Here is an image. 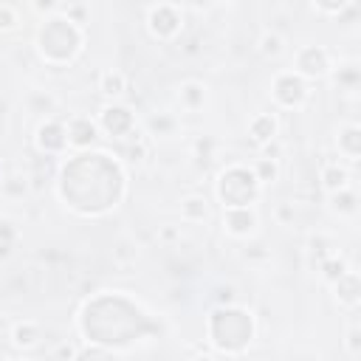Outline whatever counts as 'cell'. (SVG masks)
I'll return each instance as SVG.
<instances>
[{
    "label": "cell",
    "mask_w": 361,
    "mask_h": 361,
    "mask_svg": "<svg viewBox=\"0 0 361 361\" xmlns=\"http://www.w3.org/2000/svg\"><path fill=\"white\" fill-rule=\"evenodd\" d=\"M206 333H209V344L214 350H220L226 355H240L254 341V333H257L254 313L240 305L214 307L206 319Z\"/></svg>",
    "instance_id": "1"
},
{
    "label": "cell",
    "mask_w": 361,
    "mask_h": 361,
    "mask_svg": "<svg viewBox=\"0 0 361 361\" xmlns=\"http://www.w3.org/2000/svg\"><path fill=\"white\" fill-rule=\"evenodd\" d=\"M34 42H37V54L42 56V62L68 65L79 56V51L85 45V28L65 20L62 14H54L37 28Z\"/></svg>",
    "instance_id": "2"
},
{
    "label": "cell",
    "mask_w": 361,
    "mask_h": 361,
    "mask_svg": "<svg viewBox=\"0 0 361 361\" xmlns=\"http://www.w3.org/2000/svg\"><path fill=\"white\" fill-rule=\"evenodd\" d=\"M214 192L217 200L223 203V209H243V206H254L262 195V186L257 183L251 166L243 164H228L217 180H214Z\"/></svg>",
    "instance_id": "3"
},
{
    "label": "cell",
    "mask_w": 361,
    "mask_h": 361,
    "mask_svg": "<svg viewBox=\"0 0 361 361\" xmlns=\"http://www.w3.org/2000/svg\"><path fill=\"white\" fill-rule=\"evenodd\" d=\"M307 99H310V82L296 76L290 68L274 73V79H271V102L279 110H299V107L307 104Z\"/></svg>",
    "instance_id": "4"
},
{
    "label": "cell",
    "mask_w": 361,
    "mask_h": 361,
    "mask_svg": "<svg viewBox=\"0 0 361 361\" xmlns=\"http://www.w3.org/2000/svg\"><path fill=\"white\" fill-rule=\"evenodd\" d=\"M183 8L178 3H152L147 6V31L158 42H172L183 31Z\"/></svg>",
    "instance_id": "5"
},
{
    "label": "cell",
    "mask_w": 361,
    "mask_h": 361,
    "mask_svg": "<svg viewBox=\"0 0 361 361\" xmlns=\"http://www.w3.org/2000/svg\"><path fill=\"white\" fill-rule=\"evenodd\" d=\"M296 76H302L305 82H316V79H327L336 71L333 54L324 45H302L293 54V68Z\"/></svg>",
    "instance_id": "6"
},
{
    "label": "cell",
    "mask_w": 361,
    "mask_h": 361,
    "mask_svg": "<svg viewBox=\"0 0 361 361\" xmlns=\"http://www.w3.org/2000/svg\"><path fill=\"white\" fill-rule=\"evenodd\" d=\"M96 124H99V133H107L110 138H118V141H124L127 135H133L138 130L133 110L124 107V104H116V102H110L99 110Z\"/></svg>",
    "instance_id": "7"
},
{
    "label": "cell",
    "mask_w": 361,
    "mask_h": 361,
    "mask_svg": "<svg viewBox=\"0 0 361 361\" xmlns=\"http://www.w3.org/2000/svg\"><path fill=\"white\" fill-rule=\"evenodd\" d=\"M34 144L37 149L45 155V158H59L65 149H68V135H65V121L59 118H42L39 127H37V135H34Z\"/></svg>",
    "instance_id": "8"
},
{
    "label": "cell",
    "mask_w": 361,
    "mask_h": 361,
    "mask_svg": "<svg viewBox=\"0 0 361 361\" xmlns=\"http://www.w3.org/2000/svg\"><path fill=\"white\" fill-rule=\"evenodd\" d=\"M259 228V214L254 206L243 209H223V231L234 240H248Z\"/></svg>",
    "instance_id": "9"
},
{
    "label": "cell",
    "mask_w": 361,
    "mask_h": 361,
    "mask_svg": "<svg viewBox=\"0 0 361 361\" xmlns=\"http://www.w3.org/2000/svg\"><path fill=\"white\" fill-rule=\"evenodd\" d=\"M65 135H68V149H87L99 138V124L90 116H71L65 121Z\"/></svg>",
    "instance_id": "10"
},
{
    "label": "cell",
    "mask_w": 361,
    "mask_h": 361,
    "mask_svg": "<svg viewBox=\"0 0 361 361\" xmlns=\"http://www.w3.org/2000/svg\"><path fill=\"white\" fill-rule=\"evenodd\" d=\"M330 288H333V299H336L338 307H344V310H355L358 307V302H361V279H358L355 268L341 274Z\"/></svg>",
    "instance_id": "11"
},
{
    "label": "cell",
    "mask_w": 361,
    "mask_h": 361,
    "mask_svg": "<svg viewBox=\"0 0 361 361\" xmlns=\"http://www.w3.org/2000/svg\"><path fill=\"white\" fill-rule=\"evenodd\" d=\"M276 135H279V118H276V113H254L251 118H248V138L262 149L265 144H271V141H276Z\"/></svg>",
    "instance_id": "12"
},
{
    "label": "cell",
    "mask_w": 361,
    "mask_h": 361,
    "mask_svg": "<svg viewBox=\"0 0 361 361\" xmlns=\"http://www.w3.org/2000/svg\"><path fill=\"white\" fill-rule=\"evenodd\" d=\"M336 149L350 164H355L361 158V127L355 121H347L336 130Z\"/></svg>",
    "instance_id": "13"
},
{
    "label": "cell",
    "mask_w": 361,
    "mask_h": 361,
    "mask_svg": "<svg viewBox=\"0 0 361 361\" xmlns=\"http://www.w3.org/2000/svg\"><path fill=\"white\" fill-rule=\"evenodd\" d=\"M319 186H322V192L336 195V192L353 186V175H350V169H347L344 164L330 161V164H324V166L319 169Z\"/></svg>",
    "instance_id": "14"
},
{
    "label": "cell",
    "mask_w": 361,
    "mask_h": 361,
    "mask_svg": "<svg viewBox=\"0 0 361 361\" xmlns=\"http://www.w3.org/2000/svg\"><path fill=\"white\" fill-rule=\"evenodd\" d=\"M8 338H11V344H14L17 350L28 353V350L39 347V341H42V327H39L37 322H31V319L14 322L11 330H8Z\"/></svg>",
    "instance_id": "15"
},
{
    "label": "cell",
    "mask_w": 361,
    "mask_h": 361,
    "mask_svg": "<svg viewBox=\"0 0 361 361\" xmlns=\"http://www.w3.org/2000/svg\"><path fill=\"white\" fill-rule=\"evenodd\" d=\"M180 220L183 223H206L209 217H212V203L206 200V195H200V192H192V195H186V197H180Z\"/></svg>",
    "instance_id": "16"
},
{
    "label": "cell",
    "mask_w": 361,
    "mask_h": 361,
    "mask_svg": "<svg viewBox=\"0 0 361 361\" xmlns=\"http://www.w3.org/2000/svg\"><path fill=\"white\" fill-rule=\"evenodd\" d=\"M206 96H209V93H206V85L197 82V79H186V82H180V87H178V104H180L186 113L203 110Z\"/></svg>",
    "instance_id": "17"
},
{
    "label": "cell",
    "mask_w": 361,
    "mask_h": 361,
    "mask_svg": "<svg viewBox=\"0 0 361 361\" xmlns=\"http://www.w3.org/2000/svg\"><path fill=\"white\" fill-rule=\"evenodd\" d=\"M327 203H330V212L336 217H341V220H350V217L358 214V195H355L353 186L350 189H341L336 195H327Z\"/></svg>",
    "instance_id": "18"
},
{
    "label": "cell",
    "mask_w": 361,
    "mask_h": 361,
    "mask_svg": "<svg viewBox=\"0 0 361 361\" xmlns=\"http://www.w3.org/2000/svg\"><path fill=\"white\" fill-rule=\"evenodd\" d=\"M127 76L118 71V68H107V71H102L99 73V90H102V96H107V99H118V96H124L127 93Z\"/></svg>",
    "instance_id": "19"
},
{
    "label": "cell",
    "mask_w": 361,
    "mask_h": 361,
    "mask_svg": "<svg viewBox=\"0 0 361 361\" xmlns=\"http://www.w3.org/2000/svg\"><path fill=\"white\" fill-rule=\"evenodd\" d=\"M149 138H147V133H133V135H127L124 141H121V155L127 158V161H135V164H141L144 158H149Z\"/></svg>",
    "instance_id": "20"
},
{
    "label": "cell",
    "mask_w": 361,
    "mask_h": 361,
    "mask_svg": "<svg viewBox=\"0 0 361 361\" xmlns=\"http://www.w3.org/2000/svg\"><path fill=\"white\" fill-rule=\"evenodd\" d=\"M257 51H259V56H265V59H276V56H282V51H285V39H282V34H276V31H262L259 34V39H257Z\"/></svg>",
    "instance_id": "21"
},
{
    "label": "cell",
    "mask_w": 361,
    "mask_h": 361,
    "mask_svg": "<svg viewBox=\"0 0 361 361\" xmlns=\"http://www.w3.org/2000/svg\"><path fill=\"white\" fill-rule=\"evenodd\" d=\"M251 172H254V178H257L259 186H271V183L279 180V161H271V158H262L259 155L251 164Z\"/></svg>",
    "instance_id": "22"
},
{
    "label": "cell",
    "mask_w": 361,
    "mask_h": 361,
    "mask_svg": "<svg viewBox=\"0 0 361 361\" xmlns=\"http://www.w3.org/2000/svg\"><path fill=\"white\" fill-rule=\"evenodd\" d=\"M147 127H149L152 138H172L178 133V118L172 113H158V116H152L147 121Z\"/></svg>",
    "instance_id": "23"
},
{
    "label": "cell",
    "mask_w": 361,
    "mask_h": 361,
    "mask_svg": "<svg viewBox=\"0 0 361 361\" xmlns=\"http://www.w3.org/2000/svg\"><path fill=\"white\" fill-rule=\"evenodd\" d=\"M350 271V265H347V259L344 257H338V254H330L327 259H322L319 262V276L327 282V285H333L341 274H347Z\"/></svg>",
    "instance_id": "24"
},
{
    "label": "cell",
    "mask_w": 361,
    "mask_h": 361,
    "mask_svg": "<svg viewBox=\"0 0 361 361\" xmlns=\"http://www.w3.org/2000/svg\"><path fill=\"white\" fill-rule=\"evenodd\" d=\"M28 107H31V113H39V116L51 118V113L56 107V99L45 90H34V93H28Z\"/></svg>",
    "instance_id": "25"
},
{
    "label": "cell",
    "mask_w": 361,
    "mask_h": 361,
    "mask_svg": "<svg viewBox=\"0 0 361 361\" xmlns=\"http://www.w3.org/2000/svg\"><path fill=\"white\" fill-rule=\"evenodd\" d=\"M135 257H138V245H135L130 237H121V240L116 243V248H113V262L127 268V265L135 262Z\"/></svg>",
    "instance_id": "26"
},
{
    "label": "cell",
    "mask_w": 361,
    "mask_h": 361,
    "mask_svg": "<svg viewBox=\"0 0 361 361\" xmlns=\"http://www.w3.org/2000/svg\"><path fill=\"white\" fill-rule=\"evenodd\" d=\"M56 14H62L65 20H71V23H76V25L85 28V23H87V17H90V6H87V3H62V6L56 8Z\"/></svg>",
    "instance_id": "27"
},
{
    "label": "cell",
    "mask_w": 361,
    "mask_h": 361,
    "mask_svg": "<svg viewBox=\"0 0 361 361\" xmlns=\"http://www.w3.org/2000/svg\"><path fill=\"white\" fill-rule=\"evenodd\" d=\"M20 8L11 3H0V34H11L20 28Z\"/></svg>",
    "instance_id": "28"
},
{
    "label": "cell",
    "mask_w": 361,
    "mask_h": 361,
    "mask_svg": "<svg viewBox=\"0 0 361 361\" xmlns=\"http://www.w3.org/2000/svg\"><path fill=\"white\" fill-rule=\"evenodd\" d=\"M333 73H336V76H333L336 85H341V87H350V90H353V87L358 85V65H353V62H350V65H336Z\"/></svg>",
    "instance_id": "29"
},
{
    "label": "cell",
    "mask_w": 361,
    "mask_h": 361,
    "mask_svg": "<svg viewBox=\"0 0 361 361\" xmlns=\"http://www.w3.org/2000/svg\"><path fill=\"white\" fill-rule=\"evenodd\" d=\"M73 361H118V355H113L107 347H85L73 355Z\"/></svg>",
    "instance_id": "30"
},
{
    "label": "cell",
    "mask_w": 361,
    "mask_h": 361,
    "mask_svg": "<svg viewBox=\"0 0 361 361\" xmlns=\"http://www.w3.org/2000/svg\"><path fill=\"white\" fill-rule=\"evenodd\" d=\"M344 350H347V355H353V358H358V353H361V327H358V322H355V319L347 324Z\"/></svg>",
    "instance_id": "31"
},
{
    "label": "cell",
    "mask_w": 361,
    "mask_h": 361,
    "mask_svg": "<svg viewBox=\"0 0 361 361\" xmlns=\"http://www.w3.org/2000/svg\"><path fill=\"white\" fill-rule=\"evenodd\" d=\"M17 240V228L11 226V220H0V257L8 254V248L14 245Z\"/></svg>",
    "instance_id": "32"
},
{
    "label": "cell",
    "mask_w": 361,
    "mask_h": 361,
    "mask_svg": "<svg viewBox=\"0 0 361 361\" xmlns=\"http://www.w3.org/2000/svg\"><path fill=\"white\" fill-rule=\"evenodd\" d=\"M293 217H296L293 203L282 200V203H276V206H274V220H276L279 226H293Z\"/></svg>",
    "instance_id": "33"
},
{
    "label": "cell",
    "mask_w": 361,
    "mask_h": 361,
    "mask_svg": "<svg viewBox=\"0 0 361 361\" xmlns=\"http://www.w3.org/2000/svg\"><path fill=\"white\" fill-rule=\"evenodd\" d=\"M353 3L350 0H338V3H310V8L316 11V14H333V17H338L344 8H350Z\"/></svg>",
    "instance_id": "34"
},
{
    "label": "cell",
    "mask_w": 361,
    "mask_h": 361,
    "mask_svg": "<svg viewBox=\"0 0 361 361\" xmlns=\"http://www.w3.org/2000/svg\"><path fill=\"white\" fill-rule=\"evenodd\" d=\"M31 8H34V11H39V14H56L59 3H34Z\"/></svg>",
    "instance_id": "35"
},
{
    "label": "cell",
    "mask_w": 361,
    "mask_h": 361,
    "mask_svg": "<svg viewBox=\"0 0 361 361\" xmlns=\"http://www.w3.org/2000/svg\"><path fill=\"white\" fill-rule=\"evenodd\" d=\"M186 361H217L212 353H195V355H189Z\"/></svg>",
    "instance_id": "36"
},
{
    "label": "cell",
    "mask_w": 361,
    "mask_h": 361,
    "mask_svg": "<svg viewBox=\"0 0 361 361\" xmlns=\"http://www.w3.org/2000/svg\"><path fill=\"white\" fill-rule=\"evenodd\" d=\"M161 237H164V240H175V237H178V231H175V228H164V231H161Z\"/></svg>",
    "instance_id": "37"
}]
</instances>
